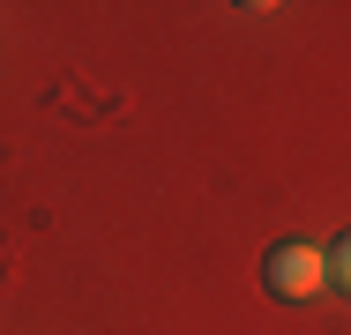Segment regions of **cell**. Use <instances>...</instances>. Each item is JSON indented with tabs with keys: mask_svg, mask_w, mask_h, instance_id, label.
I'll return each mask as SVG.
<instances>
[{
	"mask_svg": "<svg viewBox=\"0 0 351 335\" xmlns=\"http://www.w3.org/2000/svg\"><path fill=\"white\" fill-rule=\"evenodd\" d=\"M262 276H269V291H277V298H314V291L329 283V261H322V246H306V239H284V246H269Z\"/></svg>",
	"mask_w": 351,
	"mask_h": 335,
	"instance_id": "obj_1",
	"label": "cell"
},
{
	"mask_svg": "<svg viewBox=\"0 0 351 335\" xmlns=\"http://www.w3.org/2000/svg\"><path fill=\"white\" fill-rule=\"evenodd\" d=\"M322 261H329V283H337V291L351 298V231L337 239V246H322Z\"/></svg>",
	"mask_w": 351,
	"mask_h": 335,
	"instance_id": "obj_2",
	"label": "cell"
}]
</instances>
